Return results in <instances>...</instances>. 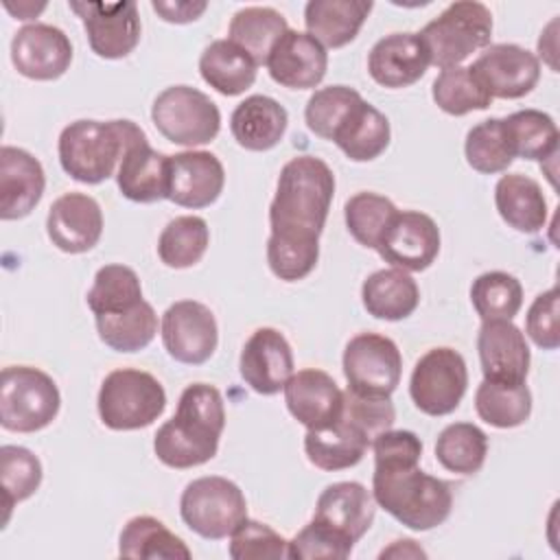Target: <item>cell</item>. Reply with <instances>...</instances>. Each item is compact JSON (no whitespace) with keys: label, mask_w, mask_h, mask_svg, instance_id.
Segmentation results:
<instances>
[{"label":"cell","mask_w":560,"mask_h":560,"mask_svg":"<svg viewBox=\"0 0 560 560\" xmlns=\"http://www.w3.org/2000/svg\"><path fill=\"white\" fill-rule=\"evenodd\" d=\"M225 429V405L217 387L208 383L188 385L177 402V411L166 420L155 438V457L168 468H192L210 462L219 451Z\"/></svg>","instance_id":"cell-1"},{"label":"cell","mask_w":560,"mask_h":560,"mask_svg":"<svg viewBox=\"0 0 560 560\" xmlns=\"http://www.w3.org/2000/svg\"><path fill=\"white\" fill-rule=\"evenodd\" d=\"M332 195L335 175L324 160L315 155L289 160L278 175L276 195L269 206L271 234L319 241Z\"/></svg>","instance_id":"cell-2"},{"label":"cell","mask_w":560,"mask_h":560,"mask_svg":"<svg viewBox=\"0 0 560 560\" xmlns=\"http://www.w3.org/2000/svg\"><path fill=\"white\" fill-rule=\"evenodd\" d=\"M372 497L378 508L409 529L442 525L453 508L451 486L420 468V462L374 464Z\"/></svg>","instance_id":"cell-3"},{"label":"cell","mask_w":560,"mask_h":560,"mask_svg":"<svg viewBox=\"0 0 560 560\" xmlns=\"http://www.w3.org/2000/svg\"><path fill=\"white\" fill-rule=\"evenodd\" d=\"M144 140L147 133L133 120L81 118L59 133V164L74 182L101 184L118 171L125 153Z\"/></svg>","instance_id":"cell-4"},{"label":"cell","mask_w":560,"mask_h":560,"mask_svg":"<svg viewBox=\"0 0 560 560\" xmlns=\"http://www.w3.org/2000/svg\"><path fill=\"white\" fill-rule=\"evenodd\" d=\"M418 35L429 52L431 66L440 70L455 68L472 52L490 46L492 13L477 0L451 2Z\"/></svg>","instance_id":"cell-5"},{"label":"cell","mask_w":560,"mask_h":560,"mask_svg":"<svg viewBox=\"0 0 560 560\" xmlns=\"http://www.w3.org/2000/svg\"><path fill=\"white\" fill-rule=\"evenodd\" d=\"M96 407L107 429L136 431L153 424L164 413L166 392L153 374L120 368L103 378Z\"/></svg>","instance_id":"cell-6"},{"label":"cell","mask_w":560,"mask_h":560,"mask_svg":"<svg viewBox=\"0 0 560 560\" xmlns=\"http://www.w3.org/2000/svg\"><path fill=\"white\" fill-rule=\"evenodd\" d=\"M57 383L31 365H9L0 374V424L15 433L46 429L59 413Z\"/></svg>","instance_id":"cell-7"},{"label":"cell","mask_w":560,"mask_h":560,"mask_svg":"<svg viewBox=\"0 0 560 560\" xmlns=\"http://www.w3.org/2000/svg\"><path fill=\"white\" fill-rule=\"evenodd\" d=\"M155 129L173 144L201 147L212 142L221 129L217 103L197 88L171 85L151 105Z\"/></svg>","instance_id":"cell-8"},{"label":"cell","mask_w":560,"mask_h":560,"mask_svg":"<svg viewBox=\"0 0 560 560\" xmlns=\"http://www.w3.org/2000/svg\"><path fill=\"white\" fill-rule=\"evenodd\" d=\"M182 521L208 540L228 538L236 525L247 518V501L243 490L219 475L192 479L179 499Z\"/></svg>","instance_id":"cell-9"},{"label":"cell","mask_w":560,"mask_h":560,"mask_svg":"<svg viewBox=\"0 0 560 560\" xmlns=\"http://www.w3.org/2000/svg\"><path fill=\"white\" fill-rule=\"evenodd\" d=\"M468 387V370L464 357L453 348H431L424 352L411 372L409 396L427 416L453 413Z\"/></svg>","instance_id":"cell-10"},{"label":"cell","mask_w":560,"mask_h":560,"mask_svg":"<svg viewBox=\"0 0 560 560\" xmlns=\"http://www.w3.org/2000/svg\"><path fill=\"white\" fill-rule=\"evenodd\" d=\"M348 389L363 396H392L400 383L402 357L398 346L378 332L354 335L343 350Z\"/></svg>","instance_id":"cell-11"},{"label":"cell","mask_w":560,"mask_h":560,"mask_svg":"<svg viewBox=\"0 0 560 560\" xmlns=\"http://www.w3.org/2000/svg\"><path fill=\"white\" fill-rule=\"evenodd\" d=\"M68 7L81 18L94 55L122 59L138 46L142 24L136 2H68Z\"/></svg>","instance_id":"cell-12"},{"label":"cell","mask_w":560,"mask_h":560,"mask_svg":"<svg viewBox=\"0 0 560 560\" xmlns=\"http://www.w3.org/2000/svg\"><path fill=\"white\" fill-rule=\"evenodd\" d=\"M162 343L171 359L186 365L206 363L219 343L212 311L195 300H179L162 315Z\"/></svg>","instance_id":"cell-13"},{"label":"cell","mask_w":560,"mask_h":560,"mask_svg":"<svg viewBox=\"0 0 560 560\" xmlns=\"http://www.w3.org/2000/svg\"><path fill=\"white\" fill-rule=\"evenodd\" d=\"M440 228L435 221L418 210L396 212L383 232L376 252L396 269L424 271L440 254Z\"/></svg>","instance_id":"cell-14"},{"label":"cell","mask_w":560,"mask_h":560,"mask_svg":"<svg viewBox=\"0 0 560 560\" xmlns=\"http://www.w3.org/2000/svg\"><path fill=\"white\" fill-rule=\"evenodd\" d=\"M492 98H523L540 79V61L518 44H490L470 66Z\"/></svg>","instance_id":"cell-15"},{"label":"cell","mask_w":560,"mask_h":560,"mask_svg":"<svg viewBox=\"0 0 560 560\" xmlns=\"http://www.w3.org/2000/svg\"><path fill=\"white\" fill-rule=\"evenodd\" d=\"M11 61L26 79L55 81L66 74L72 63V44L68 35L52 24H26L13 35Z\"/></svg>","instance_id":"cell-16"},{"label":"cell","mask_w":560,"mask_h":560,"mask_svg":"<svg viewBox=\"0 0 560 560\" xmlns=\"http://www.w3.org/2000/svg\"><path fill=\"white\" fill-rule=\"evenodd\" d=\"M477 352L486 381L521 385L529 374V346L512 319H486L477 332Z\"/></svg>","instance_id":"cell-17"},{"label":"cell","mask_w":560,"mask_h":560,"mask_svg":"<svg viewBox=\"0 0 560 560\" xmlns=\"http://www.w3.org/2000/svg\"><path fill=\"white\" fill-rule=\"evenodd\" d=\"M238 372L256 394L273 396L284 389L293 374V352L287 337L269 326L256 328L241 350Z\"/></svg>","instance_id":"cell-18"},{"label":"cell","mask_w":560,"mask_h":560,"mask_svg":"<svg viewBox=\"0 0 560 560\" xmlns=\"http://www.w3.org/2000/svg\"><path fill=\"white\" fill-rule=\"evenodd\" d=\"M225 186L221 160L210 151H182L168 155V199L182 208H208Z\"/></svg>","instance_id":"cell-19"},{"label":"cell","mask_w":560,"mask_h":560,"mask_svg":"<svg viewBox=\"0 0 560 560\" xmlns=\"http://www.w3.org/2000/svg\"><path fill=\"white\" fill-rule=\"evenodd\" d=\"M46 232L52 245L66 254L90 252L103 234V210L85 192H66L52 201Z\"/></svg>","instance_id":"cell-20"},{"label":"cell","mask_w":560,"mask_h":560,"mask_svg":"<svg viewBox=\"0 0 560 560\" xmlns=\"http://www.w3.org/2000/svg\"><path fill=\"white\" fill-rule=\"evenodd\" d=\"M269 77L289 90H313L328 68L326 48L308 33L289 28L267 57Z\"/></svg>","instance_id":"cell-21"},{"label":"cell","mask_w":560,"mask_h":560,"mask_svg":"<svg viewBox=\"0 0 560 560\" xmlns=\"http://www.w3.org/2000/svg\"><path fill=\"white\" fill-rule=\"evenodd\" d=\"M46 188L42 162L20 149L4 144L0 149V217L2 221L24 219L39 203Z\"/></svg>","instance_id":"cell-22"},{"label":"cell","mask_w":560,"mask_h":560,"mask_svg":"<svg viewBox=\"0 0 560 560\" xmlns=\"http://www.w3.org/2000/svg\"><path fill=\"white\" fill-rule=\"evenodd\" d=\"M429 66V52L418 33L385 35L368 55L370 77L389 90L413 85L424 77Z\"/></svg>","instance_id":"cell-23"},{"label":"cell","mask_w":560,"mask_h":560,"mask_svg":"<svg viewBox=\"0 0 560 560\" xmlns=\"http://www.w3.org/2000/svg\"><path fill=\"white\" fill-rule=\"evenodd\" d=\"M282 392L289 413L306 429H322L341 413L343 392L324 370L308 368L293 372Z\"/></svg>","instance_id":"cell-24"},{"label":"cell","mask_w":560,"mask_h":560,"mask_svg":"<svg viewBox=\"0 0 560 560\" xmlns=\"http://www.w3.org/2000/svg\"><path fill=\"white\" fill-rule=\"evenodd\" d=\"M376 501L372 492L359 481H337L317 497L313 518L330 525L339 534L359 542L372 527Z\"/></svg>","instance_id":"cell-25"},{"label":"cell","mask_w":560,"mask_h":560,"mask_svg":"<svg viewBox=\"0 0 560 560\" xmlns=\"http://www.w3.org/2000/svg\"><path fill=\"white\" fill-rule=\"evenodd\" d=\"M116 184L120 195L136 203L168 199V155L155 151L149 140L133 144L116 171Z\"/></svg>","instance_id":"cell-26"},{"label":"cell","mask_w":560,"mask_h":560,"mask_svg":"<svg viewBox=\"0 0 560 560\" xmlns=\"http://www.w3.org/2000/svg\"><path fill=\"white\" fill-rule=\"evenodd\" d=\"M287 122L289 114L276 98L252 94L234 107L230 131L238 147L247 151H269L282 140Z\"/></svg>","instance_id":"cell-27"},{"label":"cell","mask_w":560,"mask_h":560,"mask_svg":"<svg viewBox=\"0 0 560 560\" xmlns=\"http://www.w3.org/2000/svg\"><path fill=\"white\" fill-rule=\"evenodd\" d=\"M370 444V438L359 427L341 418V413L335 422L322 429H306L304 435V453L308 462L326 472L357 466Z\"/></svg>","instance_id":"cell-28"},{"label":"cell","mask_w":560,"mask_h":560,"mask_svg":"<svg viewBox=\"0 0 560 560\" xmlns=\"http://www.w3.org/2000/svg\"><path fill=\"white\" fill-rule=\"evenodd\" d=\"M372 7L365 0H311L304 7L306 33L324 48H341L359 35Z\"/></svg>","instance_id":"cell-29"},{"label":"cell","mask_w":560,"mask_h":560,"mask_svg":"<svg viewBox=\"0 0 560 560\" xmlns=\"http://www.w3.org/2000/svg\"><path fill=\"white\" fill-rule=\"evenodd\" d=\"M389 138L387 116L361 98L339 122L330 142L352 162H372L389 147Z\"/></svg>","instance_id":"cell-30"},{"label":"cell","mask_w":560,"mask_h":560,"mask_svg":"<svg viewBox=\"0 0 560 560\" xmlns=\"http://www.w3.org/2000/svg\"><path fill=\"white\" fill-rule=\"evenodd\" d=\"M499 217L523 234H536L547 223V199L536 179L523 173H508L494 186Z\"/></svg>","instance_id":"cell-31"},{"label":"cell","mask_w":560,"mask_h":560,"mask_svg":"<svg viewBox=\"0 0 560 560\" xmlns=\"http://www.w3.org/2000/svg\"><path fill=\"white\" fill-rule=\"evenodd\" d=\"M361 302L372 317L400 322L418 308L420 289L416 280L402 269H378L365 278L361 287Z\"/></svg>","instance_id":"cell-32"},{"label":"cell","mask_w":560,"mask_h":560,"mask_svg":"<svg viewBox=\"0 0 560 560\" xmlns=\"http://www.w3.org/2000/svg\"><path fill=\"white\" fill-rule=\"evenodd\" d=\"M201 79L223 96H238L254 85L256 61L230 39H214L199 57Z\"/></svg>","instance_id":"cell-33"},{"label":"cell","mask_w":560,"mask_h":560,"mask_svg":"<svg viewBox=\"0 0 560 560\" xmlns=\"http://www.w3.org/2000/svg\"><path fill=\"white\" fill-rule=\"evenodd\" d=\"M118 556L120 558H142V560H188L192 553L186 542L175 536L162 521L155 516H133L125 523L118 536Z\"/></svg>","instance_id":"cell-34"},{"label":"cell","mask_w":560,"mask_h":560,"mask_svg":"<svg viewBox=\"0 0 560 560\" xmlns=\"http://www.w3.org/2000/svg\"><path fill=\"white\" fill-rule=\"evenodd\" d=\"M289 31L284 15L271 7L238 9L228 26V39L243 48L256 66L267 63L276 42Z\"/></svg>","instance_id":"cell-35"},{"label":"cell","mask_w":560,"mask_h":560,"mask_svg":"<svg viewBox=\"0 0 560 560\" xmlns=\"http://www.w3.org/2000/svg\"><path fill=\"white\" fill-rule=\"evenodd\" d=\"M505 133L514 158L523 160H551L558 155V127L547 112L540 109H521L503 118Z\"/></svg>","instance_id":"cell-36"},{"label":"cell","mask_w":560,"mask_h":560,"mask_svg":"<svg viewBox=\"0 0 560 560\" xmlns=\"http://www.w3.org/2000/svg\"><path fill=\"white\" fill-rule=\"evenodd\" d=\"M94 319L101 341L116 352L144 350L158 332V315L147 300L125 313L94 315Z\"/></svg>","instance_id":"cell-37"},{"label":"cell","mask_w":560,"mask_h":560,"mask_svg":"<svg viewBox=\"0 0 560 560\" xmlns=\"http://www.w3.org/2000/svg\"><path fill=\"white\" fill-rule=\"evenodd\" d=\"M477 416L497 429H514L527 422L532 413V392L525 383L508 385L481 381L475 392Z\"/></svg>","instance_id":"cell-38"},{"label":"cell","mask_w":560,"mask_h":560,"mask_svg":"<svg viewBox=\"0 0 560 560\" xmlns=\"http://www.w3.org/2000/svg\"><path fill=\"white\" fill-rule=\"evenodd\" d=\"M488 455V435L472 422H453L435 440V459L457 475H475Z\"/></svg>","instance_id":"cell-39"},{"label":"cell","mask_w":560,"mask_h":560,"mask_svg":"<svg viewBox=\"0 0 560 560\" xmlns=\"http://www.w3.org/2000/svg\"><path fill=\"white\" fill-rule=\"evenodd\" d=\"M210 245V230L206 219L195 214L175 217L166 223L158 238V256L171 269H186L197 265Z\"/></svg>","instance_id":"cell-40"},{"label":"cell","mask_w":560,"mask_h":560,"mask_svg":"<svg viewBox=\"0 0 560 560\" xmlns=\"http://www.w3.org/2000/svg\"><path fill=\"white\" fill-rule=\"evenodd\" d=\"M431 96L435 105L451 116H466L470 112L488 109L492 103L490 92L483 88L470 66L442 70L431 85Z\"/></svg>","instance_id":"cell-41"},{"label":"cell","mask_w":560,"mask_h":560,"mask_svg":"<svg viewBox=\"0 0 560 560\" xmlns=\"http://www.w3.org/2000/svg\"><path fill=\"white\" fill-rule=\"evenodd\" d=\"M142 284L138 273L127 265H105L96 271L88 291V306L94 315L125 313L142 302Z\"/></svg>","instance_id":"cell-42"},{"label":"cell","mask_w":560,"mask_h":560,"mask_svg":"<svg viewBox=\"0 0 560 560\" xmlns=\"http://www.w3.org/2000/svg\"><path fill=\"white\" fill-rule=\"evenodd\" d=\"M464 155L472 171L494 175L508 171L514 162L503 118H488L468 129L464 142Z\"/></svg>","instance_id":"cell-43"},{"label":"cell","mask_w":560,"mask_h":560,"mask_svg":"<svg viewBox=\"0 0 560 560\" xmlns=\"http://www.w3.org/2000/svg\"><path fill=\"white\" fill-rule=\"evenodd\" d=\"M396 212L398 208L392 199L370 190L352 195L343 206V219L350 236L368 249H376Z\"/></svg>","instance_id":"cell-44"},{"label":"cell","mask_w":560,"mask_h":560,"mask_svg":"<svg viewBox=\"0 0 560 560\" xmlns=\"http://www.w3.org/2000/svg\"><path fill=\"white\" fill-rule=\"evenodd\" d=\"M470 302L486 319H512L523 306V287L508 271H486L470 284Z\"/></svg>","instance_id":"cell-45"},{"label":"cell","mask_w":560,"mask_h":560,"mask_svg":"<svg viewBox=\"0 0 560 560\" xmlns=\"http://www.w3.org/2000/svg\"><path fill=\"white\" fill-rule=\"evenodd\" d=\"M42 462L24 446L4 444L0 448V481L4 497V523L11 516V508L37 492L42 483Z\"/></svg>","instance_id":"cell-46"},{"label":"cell","mask_w":560,"mask_h":560,"mask_svg":"<svg viewBox=\"0 0 560 560\" xmlns=\"http://www.w3.org/2000/svg\"><path fill=\"white\" fill-rule=\"evenodd\" d=\"M361 98L363 96L348 85H328L315 90L304 109L306 127L317 138L332 140V133L339 127V122Z\"/></svg>","instance_id":"cell-47"},{"label":"cell","mask_w":560,"mask_h":560,"mask_svg":"<svg viewBox=\"0 0 560 560\" xmlns=\"http://www.w3.org/2000/svg\"><path fill=\"white\" fill-rule=\"evenodd\" d=\"M319 258V241L293 238L269 234L267 238V262L276 278L295 282L306 278Z\"/></svg>","instance_id":"cell-48"},{"label":"cell","mask_w":560,"mask_h":560,"mask_svg":"<svg viewBox=\"0 0 560 560\" xmlns=\"http://www.w3.org/2000/svg\"><path fill=\"white\" fill-rule=\"evenodd\" d=\"M230 556L234 560H278L289 558V540H284L267 523L243 518L230 534Z\"/></svg>","instance_id":"cell-49"},{"label":"cell","mask_w":560,"mask_h":560,"mask_svg":"<svg viewBox=\"0 0 560 560\" xmlns=\"http://www.w3.org/2000/svg\"><path fill=\"white\" fill-rule=\"evenodd\" d=\"M352 549L354 542L348 536L317 518H311V523L289 540V558L293 560H343Z\"/></svg>","instance_id":"cell-50"},{"label":"cell","mask_w":560,"mask_h":560,"mask_svg":"<svg viewBox=\"0 0 560 560\" xmlns=\"http://www.w3.org/2000/svg\"><path fill=\"white\" fill-rule=\"evenodd\" d=\"M341 418L359 427L370 442L392 429L396 420V409L389 400V396H363L352 389L343 392V405H341Z\"/></svg>","instance_id":"cell-51"},{"label":"cell","mask_w":560,"mask_h":560,"mask_svg":"<svg viewBox=\"0 0 560 560\" xmlns=\"http://www.w3.org/2000/svg\"><path fill=\"white\" fill-rule=\"evenodd\" d=\"M558 287H551L534 298L525 317L527 337L542 350L560 346V315H558Z\"/></svg>","instance_id":"cell-52"},{"label":"cell","mask_w":560,"mask_h":560,"mask_svg":"<svg viewBox=\"0 0 560 560\" xmlns=\"http://www.w3.org/2000/svg\"><path fill=\"white\" fill-rule=\"evenodd\" d=\"M151 7H153L155 13L162 15L164 22L188 24V22H195L208 9V2H190V0L162 2V0H153Z\"/></svg>","instance_id":"cell-53"},{"label":"cell","mask_w":560,"mask_h":560,"mask_svg":"<svg viewBox=\"0 0 560 560\" xmlns=\"http://www.w3.org/2000/svg\"><path fill=\"white\" fill-rule=\"evenodd\" d=\"M378 558H427V551L411 538H402V540H394L387 549H383L378 553Z\"/></svg>","instance_id":"cell-54"},{"label":"cell","mask_w":560,"mask_h":560,"mask_svg":"<svg viewBox=\"0 0 560 560\" xmlns=\"http://www.w3.org/2000/svg\"><path fill=\"white\" fill-rule=\"evenodd\" d=\"M556 20H551L549 22V26L545 28V33H540V39H538V52H540V57H545V61L549 63V68L553 70V72H558V63H556V35H553V31H556Z\"/></svg>","instance_id":"cell-55"},{"label":"cell","mask_w":560,"mask_h":560,"mask_svg":"<svg viewBox=\"0 0 560 560\" xmlns=\"http://www.w3.org/2000/svg\"><path fill=\"white\" fill-rule=\"evenodd\" d=\"M44 9H46L44 2H42L39 7L31 4V2H22V4H18V9H9V11L15 15V20H31V18H35L39 11H44Z\"/></svg>","instance_id":"cell-56"}]
</instances>
